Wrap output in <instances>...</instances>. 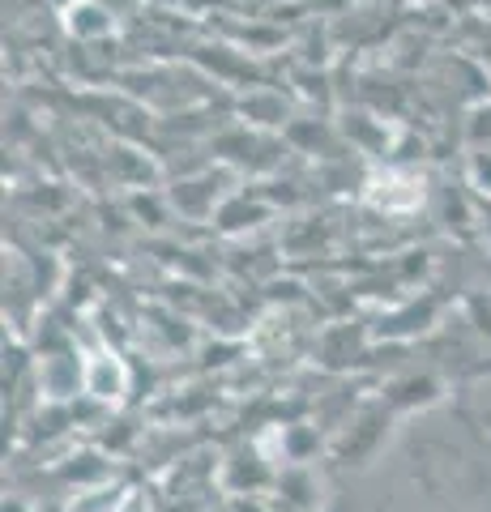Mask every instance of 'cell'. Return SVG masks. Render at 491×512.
<instances>
[{
	"label": "cell",
	"mask_w": 491,
	"mask_h": 512,
	"mask_svg": "<svg viewBox=\"0 0 491 512\" xmlns=\"http://www.w3.org/2000/svg\"><path fill=\"white\" fill-rule=\"evenodd\" d=\"M82 384L94 402H120L124 393V363L116 355H94L82 367Z\"/></svg>",
	"instance_id": "cell-1"
},
{
	"label": "cell",
	"mask_w": 491,
	"mask_h": 512,
	"mask_svg": "<svg viewBox=\"0 0 491 512\" xmlns=\"http://www.w3.org/2000/svg\"><path fill=\"white\" fill-rule=\"evenodd\" d=\"M107 512H150V500H146L141 491H124L120 500H116L112 508H107Z\"/></svg>",
	"instance_id": "cell-2"
},
{
	"label": "cell",
	"mask_w": 491,
	"mask_h": 512,
	"mask_svg": "<svg viewBox=\"0 0 491 512\" xmlns=\"http://www.w3.org/2000/svg\"><path fill=\"white\" fill-rule=\"evenodd\" d=\"M432 512H457V508H432Z\"/></svg>",
	"instance_id": "cell-3"
}]
</instances>
